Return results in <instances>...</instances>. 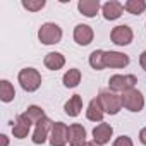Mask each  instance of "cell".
Wrapping results in <instances>:
<instances>
[{
	"mask_svg": "<svg viewBox=\"0 0 146 146\" xmlns=\"http://www.w3.org/2000/svg\"><path fill=\"white\" fill-rule=\"evenodd\" d=\"M86 146H102V144H98V143H95V141H91V143H86Z\"/></svg>",
	"mask_w": 146,
	"mask_h": 146,
	"instance_id": "obj_29",
	"label": "cell"
},
{
	"mask_svg": "<svg viewBox=\"0 0 146 146\" xmlns=\"http://www.w3.org/2000/svg\"><path fill=\"white\" fill-rule=\"evenodd\" d=\"M98 100H100V105H102V108H103L105 113L117 115L120 112V108H122V98L119 95H115L113 91H110V90L100 91Z\"/></svg>",
	"mask_w": 146,
	"mask_h": 146,
	"instance_id": "obj_2",
	"label": "cell"
},
{
	"mask_svg": "<svg viewBox=\"0 0 146 146\" xmlns=\"http://www.w3.org/2000/svg\"><path fill=\"white\" fill-rule=\"evenodd\" d=\"M124 11H127L129 14H134V16H139L146 11V2L144 0H127L124 4Z\"/></svg>",
	"mask_w": 146,
	"mask_h": 146,
	"instance_id": "obj_21",
	"label": "cell"
},
{
	"mask_svg": "<svg viewBox=\"0 0 146 146\" xmlns=\"http://www.w3.org/2000/svg\"><path fill=\"white\" fill-rule=\"evenodd\" d=\"M95 38V33L91 29V26L88 24H78L74 28V41L81 46H88Z\"/></svg>",
	"mask_w": 146,
	"mask_h": 146,
	"instance_id": "obj_9",
	"label": "cell"
},
{
	"mask_svg": "<svg viewBox=\"0 0 146 146\" xmlns=\"http://www.w3.org/2000/svg\"><path fill=\"white\" fill-rule=\"evenodd\" d=\"M17 81H19V84H21V88L24 91L33 93V91H36L41 86V74L33 67H26V69H23L19 72Z\"/></svg>",
	"mask_w": 146,
	"mask_h": 146,
	"instance_id": "obj_1",
	"label": "cell"
},
{
	"mask_svg": "<svg viewBox=\"0 0 146 146\" xmlns=\"http://www.w3.org/2000/svg\"><path fill=\"white\" fill-rule=\"evenodd\" d=\"M14 96H16L14 86H12L7 79H4L2 83H0V100H2L4 103H9V102L14 100Z\"/></svg>",
	"mask_w": 146,
	"mask_h": 146,
	"instance_id": "obj_22",
	"label": "cell"
},
{
	"mask_svg": "<svg viewBox=\"0 0 146 146\" xmlns=\"http://www.w3.org/2000/svg\"><path fill=\"white\" fill-rule=\"evenodd\" d=\"M139 141L146 146V127H143V129L139 131Z\"/></svg>",
	"mask_w": 146,
	"mask_h": 146,
	"instance_id": "obj_26",
	"label": "cell"
},
{
	"mask_svg": "<svg viewBox=\"0 0 146 146\" xmlns=\"http://www.w3.org/2000/svg\"><path fill=\"white\" fill-rule=\"evenodd\" d=\"M90 65L95 70H102L105 69V52L103 50H95L90 55Z\"/></svg>",
	"mask_w": 146,
	"mask_h": 146,
	"instance_id": "obj_23",
	"label": "cell"
},
{
	"mask_svg": "<svg viewBox=\"0 0 146 146\" xmlns=\"http://www.w3.org/2000/svg\"><path fill=\"white\" fill-rule=\"evenodd\" d=\"M112 134H113V127L110 124H107V122H102L93 129V141L103 146V144L110 143Z\"/></svg>",
	"mask_w": 146,
	"mask_h": 146,
	"instance_id": "obj_12",
	"label": "cell"
},
{
	"mask_svg": "<svg viewBox=\"0 0 146 146\" xmlns=\"http://www.w3.org/2000/svg\"><path fill=\"white\" fill-rule=\"evenodd\" d=\"M38 40L43 45H57L62 40V29L55 23H45L38 29Z\"/></svg>",
	"mask_w": 146,
	"mask_h": 146,
	"instance_id": "obj_3",
	"label": "cell"
},
{
	"mask_svg": "<svg viewBox=\"0 0 146 146\" xmlns=\"http://www.w3.org/2000/svg\"><path fill=\"white\" fill-rule=\"evenodd\" d=\"M132 38H134V33H132V29H131L129 26H125V24L115 26V28L112 29V33H110V40H112L115 45H119V46L129 45V43L132 41Z\"/></svg>",
	"mask_w": 146,
	"mask_h": 146,
	"instance_id": "obj_6",
	"label": "cell"
},
{
	"mask_svg": "<svg viewBox=\"0 0 146 146\" xmlns=\"http://www.w3.org/2000/svg\"><path fill=\"white\" fill-rule=\"evenodd\" d=\"M139 64H141V67L146 70V50L141 53V57H139Z\"/></svg>",
	"mask_w": 146,
	"mask_h": 146,
	"instance_id": "obj_27",
	"label": "cell"
},
{
	"mask_svg": "<svg viewBox=\"0 0 146 146\" xmlns=\"http://www.w3.org/2000/svg\"><path fill=\"white\" fill-rule=\"evenodd\" d=\"M64 86L65 88H76L81 83V70L79 69H69L64 74Z\"/></svg>",
	"mask_w": 146,
	"mask_h": 146,
	"instance_id": "obj_19",
	"label": "cell"
},
{
	"mask_svg": "<svg viewBox=\"0 0 146 146\" xmlns=\"http://www.w3.org/2000/svg\"><path fill=\"white\" fill-rule=\"evenodd\" d=\"M43 64H45V67L50 69V70H58V69H62V67L65 65V57H64L60 52H50V53L45 55Z\"/></svg>",
	"mask_w": 146,
	"mask_h": 146,
	"instance_id": "obj_15",
	"label": "cell"
},
{
	"mask_svg": "<svg viewBox=\"0 0 146 146\" xmlns=\"http://www.w3.org/2000/svg\"><path fill=\"white\" fill-rule=\"evenodd\" d=\"M136 83L137 79L132 74H115L108 79V90L113 93H124L127 90H132Z\"/></svg>",
	"mask_w": 146,
	"mask_h": 146,
	"instance_id": "obj_5",
	"label": "cell"
},
{
	"mask_svg": "<svg viewBox=\"0 0 146 146\" xmlns=\"http://www.w3.org/2000/svg\"><path fill=\"white\" fill-rule=\"evenodd\" d=\"M69 144L70 146H86V129L81 124L69 125Z\"/></svg>",
	"mask_w": 146,
	"mask_h": 146,
	"instance_id": "obj_10",
	"label": "cell"
},
{
	"mask_svg": "<svg viewBox=\"0 0 146 146\" xmlns=\"http://www.w3.org/2000/svg\"><path fill=\"white\" fill-rule=\"evenodd\" d=\"M83 110V98L81 95H74V96H70L69 102H65L64 105V112L69 115V117H78Z\"/></svg>",
	"mask_w": 146,
	"mask_h": 146,
	"instance_id": "obj_16",
	"label": "cell"
},
{
	"mask_svg": "<svg viewBox=\"0 0 146 146\" xmlns=\"http://www.w3.org/2000/svg\"><path fill=\"white\" fill-rule=\"evenodd\" d=\"M129 65V57L120 52H105V67L110 69H122Z\"/></svg>",
	"mask_w": 146,
	"mask_h": 146,
	"instance_id": "obj_11",
	"label": "cell"
},
{
	"mask_svg": "<svg viewBox=\"0 0 146 146\" xmlns=\"http://www.w3.org/2000/svg\"><path fill=\"white\" fill-rule=\"evenodd\" d=\"M29 127H31V122H29L23 113L17 115V117H16V122L12 124V134H14V137L24 139V137L29 134Z\"/></svg>",
	"mask_w": 146,
	"mask_h": 146,
	"instance_id": "obj_14",
	"label": "cell"
},
{
	"mask_svg": "<svg viewBox=\"0 0 146 146\" xmlns=\"http://www.w3.org/2000/svg\"><path fill=\"white\" fill-rule=\"evenodd\" d=\"M78 11L86 16V17H95L100 11V2L98 0H79L78 2Z\"/></svg>",
	"mask_w": 146,
	"mask_h": 146,
	"instance_id": "obj_17",
	"label": "cell"
},
{
	"mask_svg": "<svg viewBox=\"0 0 146 146\" xmlns=\"http://www.w3.org/2000/svg\"><path fill=\"white\" fill-rule=\"evenodd\" d=\"M31 124H38L41 119H45L46 115H45V112H43V108L41 107H36V105H31V107H28V110L23 113Z\"/></svg>",
	"mask_w": 146,
	"mask_h": 146,
	"instance_id": "obj_20",
	"label": "cell"
},
{
	"mask_svg": "<svg viewBox=\"0 0 146 146\" xmlns=\"http://www.w3.org/2000/svg\"><path fill=\"white\" fill-rule=\"evenodd\" d=\"M53 124H55V122H52L48 117L41 119V120L36 124V129H35V132H33V143H35V144H43V143L46 141V137H50V132H52V129H53Z\"/></svg>",
	"mask_w": 146,
	"mask_h": 146,
	"instance_id": "obj_8",
	"label": "cell"
},
{
	"mask_svg": "<svg viewBox=\"0 0 146 146\" xmlns=\"http://www.w3.org/2000/svg\"><path fill=\"white\" fill-rule=\"evenodd\" d=\"M113 146H134V143H132V139L129 136H119L113 141Z\"/></svg>",
	"mask_w": 146,
	"mask_h": 146,
	"instance_id": "obj_25",
	"label": "cell"
},
{
	"mask_svg": "<svg viewBox=\"0 0 146 146\" xmlns=\"http://www.w3.org/2000/svg\"><path fill=\"white\" fill-rule=\"evenodd\" d=\"M103 115H105V112H103V108L100 105V100L98 98H93L90 102V105H88V110H86L88 120H91V122H102L103 120Z\"/></svg>",
	"mask_w": 146,
	"mask_h": 146,
	"instance_id": "obj_18",
	"label": "cell"
},
{
	"mask_svg": "<svg viewBox=\"0 0 146 146\" xmlns=\"http://www.w3.org/2000/svg\"><path fill=\"white\" fill-rule=\"evenodd\" d=\"M23 7L24 9H28V11H31V12H38V11H41L43 7H45V0H23Z\"/></svg>",
	"mask_w": 146,
	"mask_h": 146,
	"instance_id": "obj_24",
	"label": "cell"
},
{
	"mask_svg": "<svg viewBox=\"0 0 146 146\" xmlns=\"http://www.w3.org/2000/svg\"><path fill=\"white\" fill-rule=\"evenodd\" d=\"M0 137H2V146H7V144H9V139H7V136H5V134H2Z\"/></svg>",
	"mask_w": 146,
	"mask_h": 146,
	"instance_id": "obj_28",
	"label": "cell"
},
{
	"mask_svg": "<svg viewBox=\"0 0 146 146\" xmlns=\"http://www.w3.org/2000/svg\"><path fill=\"white\" fill-rule=\"evenodd\" d=\"M120 98H122V107L127 108L129 112H141L144 108V96L136 88L124 91L120 95Z\"/></svg>",
	"mask_w": 146,
	"mask_h": 146,
	"instance_id": "obj_4",
	"label": "cell"
},
{
	"mask_svg": "<svg viewBox=\"0 0 146 146\" xmlns=\"http://www.w3.org/2000/svg\"><path fill=\"white\" fill-rule=\"evenodd\" d=\"M69 143V127L64 122H55L50 132V144L52 146H65Z\"/></svg>",
	"mask_w": 146,
	"mask_h": 146,
	"instance_id": "obj_7",
	"label": "cell"
},
{
	"mask_svg": "<svg viewBox=\"0 0 146 146\" xmlns=\"http://www.w3.org/2000/svg\"><path fill=\"white\" fill-rule=\"evenodd\" d=\"M102 12H103V17L107 21H115L122 16L124 12V5L120 2H117V0H108L107 4H103L102 7Z\"/></svg>",
	"mask_w": 146,
	"mask_h": 146,
	"instance_id": "obj_13",
	"label": "cell"
}]
</instances>
